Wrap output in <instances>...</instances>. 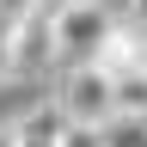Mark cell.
I'll use <instances>...</instances> for the list:
<instances>
[{
    "label": "cell",
    "mask_w": 147,
    "mask_h": 147,
    "mask_svg": "<svg viewBox=\"0 0 147 147\" xmlns=\"http://www.w3.org/2000/svg\"><path fill=\"white\" fill-rule=\"evenodd\" d=\"M37 0H0V12H31Z\"/></svg>",
    "instance_id": "cell-8"
},
{
    "label": "cell",
    "mask_w": 147,
    "mask_h": 147,
    "mask_svg": "<svg viewBox=\"0 0 147 147\" xmlns=\"http://www.w3.org/2000/svg\"><path fill=\"white\" fill-rule=\"evenodd\" d=\"M12 18L18 12H0V74H6V49H12Z\"/></svg>",
    "instance_id": "cell-6"
},
{
    "label": "cell",
    "mask_w": 147,
    "mask_h": 147,
    "mask_svg": "<svg viewBox=\"0 0 147 147\" xmlns=\"http://www.w3.org/2000/svg\"><path fill=\"white\" fill-rule=\"evenodd\" d=\"M110 31H117V18L104 12V0H92V6H61L55 12V55L74 67V61H98V49L110 43Z\"/></svg>",
    "instance_id": "cell-2"
},
{
    "label": "cell",
    "mask_w": 147,
    "mask_h": 147,
    "mask_svg": "<svg viewBox=\"0 0 147 147\" xmlns=\"http://www.w3.org/2000/svg\"><path fill=\"white\" fill-rule=\"evenodd\" d=\"M55 110H61L67 123H92V129H110L123 117L117 110V74L98 67V61H74L67 80H61V98H55Z\"/></svg>",
    "instance_id": "cell-1"
},
{
    "label": "cell",
    "mask_w": 147,
    "mask_h": 147,
    "mask_svg": "<svg viewBox=\"0 0 147 147\" xmlns=\"http://www.w3.org/2000/svg\"><path fill=\"white\" fill-rule=\"evenodd\" d=\"M61 147H117V141L92 123H61Z\"/></svg>",
    "instance_id": "cell-5"
},
{
    "label": "cell",
    "mask_w": 147,
    "mask_h": 147,
    "mask_svg": "<svg viewBox=\"0 0 147 147\" xmlns=\"http://www.w3.org/2000/svg\"><path fill=\"white\" fill-rule=\"evenodd\" d=\"M37 6H49V12H61V6H92V0H37Z\"/></svg>",
    "instance_id": "cell-7"
},
{
    "label": "cell",
    "mask_w": 147,
    "mask_h": 147,
    "mask_svg": "<svg viewBox=\"0 0 147 147\" xmlns=\"http://www.w3.org/2000/svg\"><path fill=\"white\" fill-rule=\"evenodd\" d=\"M55 12L49 6H31L12 18V49H6V74H43L55 67Z\"/></svg>",
    "instance_id": "cell-3"
},
{
    "label": "cell",
    "mask_w": 147,
    "mask_h": 147,
    "mask_svg": "<svg viewBox=\"0 0 147 147\" xmlns=\"http://www.w3.org/2000/svg\"><path fill=\"white\" fill-rule=\"evenodd\" d=\"M61 123H67V117H61V110H49V104L31 110V117L18 123V147H61Z\"/></svg>",
    "instance_id": "cell-4"
},
{
    "label": "cell",
    "mask_w": 147,
    "mask_h": 147,
    "mask_svg": "<svg viewBox=\"0 0 147 147\" xmlns=\"http://www.w3.org/2000/svg\"><path fill=\"white\" fill-rule=\"evenodd\" d=\"M0 147H18V129H0Z\"/></svg>",
    "instance_id": "cell-9"
}]
</instances>
